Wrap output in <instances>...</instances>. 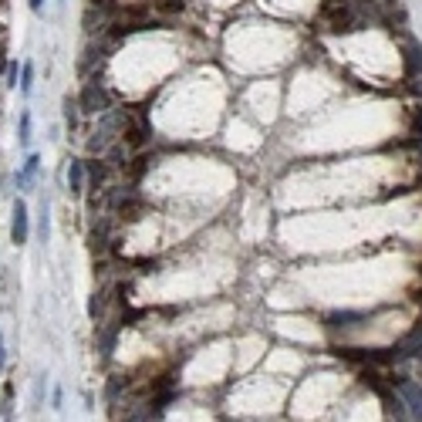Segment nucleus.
<instances>
[{
	"label": "nucleus",
	"mask_w": 422,
	"mask_h": 422,
	"mask_svg": "<svg viewBox=\"0 0 422 422\" xmlns=\"http://www.w3.org/2000/svg\"><path fill=\"white\" fill-rule=\"evenodd\" d=\"M78 112H81V105H78V101H71V98H64V122H68L71 129L78 125Z\"/></svg>",
	"instance_id": "obj_9"
},
{
	"label": "nucleus",
	"mask_w": 422,
	"mask_h": 422,
	"mask_svg": "<svg viewBox=\"0 0 422 422\" xmlns=\"http://www.w3.org/2000/svg\"><path fill=\"white\" fill-rule=\"evenodd\" d=\"M7 85H10V88L17 85V64H7Z\"/></svg>",
	"instance_id": "obj_12"
},
{
	"label": "nucleus",
	"mask_w": 422,
	"mask_h": 422,
	"mask_svg": "<svg viewBox=\"0 0 422 422\" xmlns=\"http://www.w3.org/2000/svg\"><path fill=\"white\" fill-rule=\"evenodd\" d=\"M105 176H108V166H105V162H88V179H92L95 190L105 183Z\"/></svg>",
	"instance_id": "obj_7"
},
{
	"label": "nucleus",
	"mask_w": 422,
	"mask_h": 422,
	"mask_svg": "<svg viewBox=\"0 0 422 422\" xmlns=\"http://www.w3.org/2000/svg\"><path fill=\"white\" fill-rule=\"evenodd\" d=\"M183 0H153V10L155 14H166V17H173V14H183Z\"/></svg>",
	"instance_id": "obj_6"
},
{
	"label": "nucleus",
	"mask_w": 422,
	"mask_h": 422,
	"mask_svg": "<svg viewBox=\"0 0 422 422\" xmlns=\"http://www.w3.org/2000/svg\"><path fill=\"white\" fill-rule=\"evenodd\" d=\"M31 88H34V64H24L20 68V92L31 95Z\"/></svg>",
	"instance_id": "obj_8"
},
{
	"label": "nucleus",
	"mask_w": 422,
	"mask_h": 422,
	"mask_svg": "<svg viewBox=\"0 0 422 422\" xmlns=\"http://www.w3.org/2000/svg\"><path fill=\"white\" fill-rule=\"evenodd\" d=\"M27 233H31V223H27V203L17 199L14 203V220H10V240L14 244H27Z\"/></svg>",
	"instance_id": "obj_4"
},
{
	"label": "nucleus",
	"mask_w": 422,
	"mask_h": 422,
	"mask_svg": "<svg viewBox=\"0 0 422 422\" xmlns=\"http://www.w3.org/2000/svg\"><path fill=\"white\" fill-rule=\"evenodd\" d=\"M20 146H27V142H31V115H27V112H24V115H20Z\"/></svg>",
	"instance_id": "obj_10"
},
{
	"label": "nucleus",
	"mask_w": 422,
	"mask_h": 422,
	"mask_svg": "<svg viewBox=\"0 0 422 422\" xmlns=\"http://www.w3.org/2000/svg\"><path fill=\"white\" fill-rule=\"evenodd\" d=\"M402 64H405V81H412L419 88L422 81V44L412 38L402 41Z\"/></svg>",
	"instance_id": "obj_3"
},
{
	"label": "nucleus",
	"mask_w": 422,
	"mask_h": 422,
	"mask_svg": "<svg viewBox=\"0 0 422 422\" xmlns=\"http://www.w3.org/2000/svg\"><path fill=\"white\" fill-rule=\"evenodd\" d=\"M388 382L395 385V392L402 395L409 419L422 422V382L419 379H409V375H388Z\"/></svg>",
	"instance_id": "obj_1"
},
{
	"label": "nucleus",
	"mask_w": 422,
	"mask_h": 422,
	"mask_svg": "<svg viewBox=\"0 0 422 422\" xmlns=\"http://www.w3.org/2000/svg\"><path fill=\"white\" fill-rule=\"evenodd\" d=\"M68 190L75 192H85V162H71L68 166Z\"/></svg>",
	"instance_id": "obj_5"
},
{
	"label": "nucleus",
	"mask_w": 422,
	"mask_h": 422,
	"mask_svg": "<svg viewBox=\"0 0 422 422\" xmlns=\"http://www.w3.org/2000/svg\"><path fill=\"white\" fill-rule=\"evenodd\" d=\"M3 358H7V351H3V335H0V372H3Z\"/></svg>",
	"instance_id": "obj_15"
},
{
	"label": "nucleus",
	"mask_w": 422,
	"mask_h": 422,
	"mask_svg": "<svg viewBox=\"0 0 422 422\" xmlns=\"http://www.w3.org/2000/svg\"><path fill=\"white\" fill-rule=\"evenodd\" d=\"M27 3H31V10H34V14H41V7H44V0H27Z\"/></svg>",
	"instance_id": "obj_14"
},
{
	"label": "nucleus",
	"mask_w": 422,
	"mask_h": 422,
	"mask_svg": "<svg viewBox=\"0 0 422 422\" xmlns=\"http://www.w3.org/2000/svg\"><path fill=\"white\" fill-rule=\"evenodd\" d=\"M78 105H81V112H88V115H95V112H108L112 108V98L108 92L101 88V81H88L85 88H81V98H78Z\"/></svg>",
	"instance_id": "obj_2"
},
{
	"label": "nucleus",
	"mask_w": 422,
	"mask_h": 422,
	"mask_svg": "<svg viewBox=\"0 0 422 422\" xmlns=\"http://www.w3.org/2000/svg\"><path fill=\"white\" fill-rule=\"evenodd\" d=\"M41 399H44V375H38V385H34V402L41 405Z\"/></svg>",
	"instance_id": "obj_11"
},
{
	"label": "nucleus",
	"mask_w": 422,
	"mask_h": 422,
	"mask_svg": "<svg viewBox=\"0 0 422 422\" xmlns=\"http://www.w3.org/2000/svg\"><path fill=\"white\" fill-rule=\"evenodd\" d=\"M88 3H92V7H101V10H105V7H112V0H88Z\"/></svg>",
	"instance_id": "obj_13"
}]
</instances>
